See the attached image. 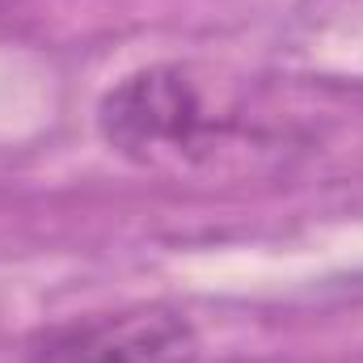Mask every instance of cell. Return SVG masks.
I'll return each instance as SVG.
<instances>
[{"mask_svg": "<svg viewBox=\"0 0 363 363\" xmlns=\"http://www.w3.org/2000/svg\"><path fill=\"white\" fill-rule=\"evenodd\" d=\"M199 334L186 313L135 304L118 313L72 317L30 338L26 363H194Z\"/></svg>", "mask_w": 363, "mask_h": 363, "instance_id": "obj_1", "label": "cell"}, {"mask_svg": "<svg viewBox=\"0 0 363 363\" xmlns=\"http://www.w3.org/2000/svg\"><path fill=\"white\" fill-rule=\"evenodd\" d=\"M97 127L110 148L127 157H157L194 148L203 131V101L182 68L157 64L123 77L101 97Z\"/></svg>", "mask_w": 363, "mask_h": 363, "instance_id": "obj_2", "label": "cell"}]
</instances>
